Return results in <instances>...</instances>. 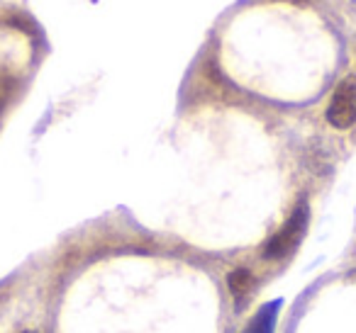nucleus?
Returning a JSON list of instances; mask_svg holds the SVG:
<instances>
[{"mask_svg":"<svg viewBox=\"0 0 356 333\" xmlns=\"http://www.w3.org/2000/svg\"><path fill=\"white\" fill-rule=\"evenodd\" d=\"M327 122L334 129H349L356 124V76H346L334 88L325 112Z\"/></svg>","mask_w":356,"mask_h":333,"instance_id":"nucleus-2","label":"nucleus"},{"mask_svg":"<svg viewBox=\"0 0 356 333\" xmlns=\"http://www.w3.org/2000/svg\"><path fill=\"white\" fill-rule=\"evenodd\" d=\"M227 284H229V292H232L234 297L242 299V297H247V292L252 289L254 278H252L249 270L239 268V270H232V273L227 275Z\"/></svg>","mask_w":356,"mask_h":333,"instance_id":"nucleus-4","label":"nucleus"},{"mask_svg":"<svg viewBox=\"0 0 356 333\" xmlns=\"http://www.w3.org/2000/svg\"><path fill=\"white\" fill-rule=\"evenodd\" d=\"M307 224H310V207H307V200L302 197L296 205V210L291 212L288 221L281 226L278 234H273L268 239V244L264 246V255L268 260H278V258H288L293 250H298V246L302 244L307 234Z\"/></svg>","mask_w":356,"mask_h":333,"instance_id":"nucleus-1","label":"nucleus"},{"mask_svg":"<svg viewBox=\"0 0 356 333\" xmlns=\"http://www.w3.org/2000/svg\"><path fill=\"white\" fill-rule=\"evenodd\" d=\"M281 307H283L281 299L264 304V307L257 311V316L247 323L244 333H273V328H276V318H278V309Z\"/></svg>","mask_w":356,"mask_h":333,"instance_id":"nucleus-3","label":"nucleus"}]
</instances>
